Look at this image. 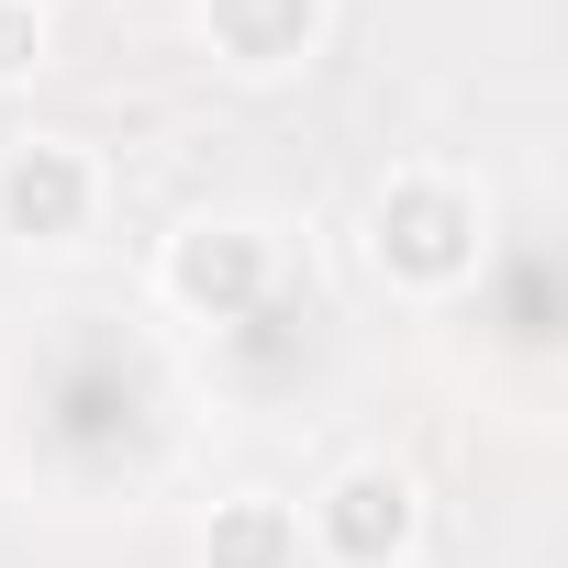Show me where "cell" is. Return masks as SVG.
<instances>
[{"mask_svg": "<svg viewBox=\"0 0 568 568\" xmlns=\"http://www.w3.org/2000/svg\"><path fill=\"white\" fill-rule=\"evenodd\" d=\"M368 256L402 278V291H457V278L479 267V201L435 168H402L368 212Z\"/></svg>", "mask_w": 568, "mask_h": 568, "instance_id": "1", "label": "cell"}, {"mask_svg": "<svg viewBox=\"0 0 568 568\" xmlns=\"http://www.w3.org/2000/svg\"><path fill=\"white\" fill-rule=\"evenodd\" d=\"M413 535H424V490L402 479V468H335L324 479V501L302 513V546L324 557V568H402L413 557Z\"/></svg>", "mask_w": 568, "mask_h": 568, "instance_id": "2", "label": "cell"}, {"mask_svg": "<svg viewBox=\"0 0 568 568\" xmlns=\"http://www.w3.org/2000/svg\"><path fill=\"white\" fill-rule=\"evenodd\" d=\"M90 212H101V168L68 134H23L12 156H0V234L68 245V234H90Z\"/></svg>", "mask_w": 568, "mask_h": 568, "instance_id": "3", "label": "cell"}, {"mask_svg": "<svg viewBox=\"0 0 568 568\" xmlns=\"http://www.w3.org/2000/svg\"><path fill=\"white\" fill-rule=\"evenodd\" d=\"M256 291H267V234H256V223H190V234L168 245V302L234 324Z\"/></svg>", "mask_w": 568, "mask_h": 568, "instance_id": "4", "label": "cell"}, {"mask_svg": "<svg viewBox=\"0 0 568 568\" xmlns=\"http://www.w3.org/2000/svg\"><path fill=\"white\" fill-rule=\"evenodd\" d=\"M201 34L234 79H278L324 45V0H201Z\"/></svg>", "mask_w": 568, "mask_h": 568, "instance_id": "5", "label": "cell"}, {"mask_svg": "<svg viewBox=\"0 0 568 568\" xmlns=\"http://www.w3.org/2000/svg\"><path fill=\"white\" fill-rule=\"evenodd\" d=\"M201 568H302V513H291V501H267V490H234V501H212Z\"/></svg>", "mask_w": 568, "mask_h": 568, "instance_id": "6", "label": "cell"}, {"mask_svg": "<svg viewBox=\"0 0 568 568\" xmlns=\"http://www.w3.org/2000/svg\"><path fill=\"white\" fill-rule=\"evenodd\" d=\"M45 68V0H0V90Z\"/></svg>", "mask_w": 568, "mask_h": 568, "instance_id": "7", "label": "cell"}]
</instances>
